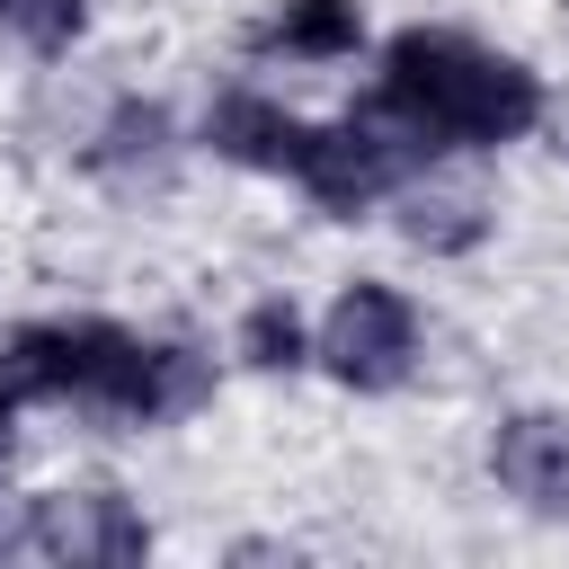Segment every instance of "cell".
<instances>
[{
	"label": "cell",
	"mask_w": 569,
	"mask_h": 569,
	"mask_svg": "<svg viewBox=\"0 0 569 569\" xmlns=\"http://www.w3.org/2000/svg\"><path fill=\"white\" fill-rule=\"evenodd\" d=\"M9 382L18 391H44V400H98L116 418H187L213 373L196 347H142L107 320H36L9 338Z\"/></svg>",
	"instance_id": "1"
},
{
	"label": "cell",
	"mask_w": 569,
	"mask_h": 569,
	"mask_svg": "<svg viewBox=\"0 0 569 569\" xmlns=\"http://www.w3.org/2000/svg\"><path fill=\"white\" fill-rule=\"evenodd\" d=\"M373 107H391L427 142H516L542 116V80L507 53H480V44L445 36V27H409L382 62Z\"/></svg>",
	"instance_id": "2"
},
{
	"label": "cell",
	"mask_w": 569,
	"mask_h": 569,
	"mask_svg": "<svg viewBox=\"0 0 569 569\" xmlns=\"http://www.w3.org/2000/svg\"><path fill=\"white\" fill-rule=\"evenodd\" d=\"M427 151H436V142H427L418 124H400L391 107H365V116H347V124L302 133L293 178H302V196H311L320 213H365L373 196L409 187V178L427 169Z\"/></svg>",
	"instance_id": "3"
},
{
	"label": "cell",
	"mask_w": 569,
	"mask_h": 569,
	"mask_svg": "<svg viewBox=\"0 0 569 569\" xmlns=\"http://www.w3.org/2000/svg\"><path fill=\"white\" fill-rule=\"evenodd\" d=\"M320 356H329V373L338 382H356V391H391L400 373H409V356H418V311L391 293V284H347L338 293V311H329V329H320Z\"/></svg>",
	"instance_id": "4"
},
{
	"label": "cell",
	"mask_w": 569,
	"mask_h": 569,
	"mask_svg": "<svg viewBox=\"0 0 569 569\" xmlns=\"http://www.w3.org/2000/svg\"><path fill=\"white\" fill-rule=\"evenodd\" d=\"M27 551H44L62 569H133L151 551V525L116 489H53L27 507Z\"/></svg>",
	"instance_id": "5"
},
{
	"label": "cell",
	"mask_w": 569,
	"mask_h": 569,
	"mask_svg": "<svg viewBox=\"0 0 569 569\" xmlns=\"http://www.w3.org/2000/svg\"><path fill=\"white\" fill-rule=\"evenodd\" d=\"M489 462H498L507 498H525L533 516H569V418H551V409L507 418L498 445H489Z\"/></svg>",
	"instance_id": "6"
},
{
	"label": "cell",
	"mask_w": 569,
	"mask_h": 569,
	"mask_svg": "<svg viewBox=\"0 0 569 569\" xmlns=\"http://www.w3.org/2000/svg\"><path fill=\"white\" fill-rule=\"evenodd\" d=\"M302 116H284L276 98H249V89H231L213 116H204V142L222 151V160H240V169H293L302 160Z\"/></svg>",
	"instance_id": "7"
},
{
	"label": "cell",
	"mask_w": 569,
	"mask_h": 569,
	"mask_svg": "<svg viewBox=\"0 0 569 569\" xmlns=\"http://www.w3.org/2000/svg\"><path fill=\"white\" fill-rule=\"evenodd\" d=\"M356 44H365V9L356 0H284V18H267L249 36V53H311V62L356 53Z\"/></svg>",
	"instance_id": "8"
},
{
	"label": "cell",
	"mask_w": 569,
	"mask_h": 569,
	"mask_svg": "<svg viewBox=\"0 0 569 569\" xmlns=\"http://www.w3.org/2000/svg\"><path fill=\"white\" fill-rule=\"evenodd\" d=\"M400 231H409L418 249H471V240L489 231V204H480V187L409 178V187H400Z\"/></svg>",
	"instance_id": "9"
},
{
	"label": "cell",
	"mask_w": 569,
	"mask_h": 569,
	"mask_svg": "<svg viewBox=\"0 0 569 569\" xmlns=\"http://www.w3.org/2000/svg\"><path fill=\"white\" fill-rule=\"evenodd\" d=\"M80 18H89V0H0V27H9L27 53H62V44L80 36Z\"/></svg>",
	"instance_id": "10"
},
{
	"label": "cell",
	"mask_w": 569,
	"mask_h": 569,
	"mask_svg": "<svg viewBox=\"0 0 569 569\" xmlns=\"http://www.w3.org/2000/svg\"><path fill=\"white\" fill-rule=\"evenodd\" d=\"M240 356H249V365H267V373L302 365V320H293L284 302H258V311L240 320Z\"/></svg>",
	"instance_id": "11"
},
{
	"label": "cell",
	"mask_w": 569,
	"mask_h": 569,
	"mask_svg": "<svg viewBox=\"0 0 569 569\" xmlns=\"http://www.w3.org/2000/svg\"><path fill=\"white\" fill-rule=\"evenodd\" d=\"M9 409H18V382H9V365H0V436H9Z\"/></svg>",
	"instance_id": "12"
},
{
	"label": "cell",
	"mask_w": 569,
	"mask_h": 569,
	"mask_svg": "<svg viewBox=\"0 0 569 569\" xmlns=\"http://www.w3.org/2000/svg\"><path fill=\"white\" fill-rule=\"evenodd\" d=\"M9 542H27V533H9V516H0V551H9Z\"/></svg>",
	"instance_id": "13"
}]
</instances>
